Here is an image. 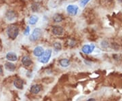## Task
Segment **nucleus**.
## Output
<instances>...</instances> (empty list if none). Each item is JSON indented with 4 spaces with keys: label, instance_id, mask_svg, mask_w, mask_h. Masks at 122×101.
Listing matches in <instances>:
<instances>
[{
    "label": "nucleus",
    "instance_id": "6e6552de",
    "mask_svg": "<svg viewBox=\"0 0 122 101\" xmlns=\"http://www.w3.org/2000/svg\"><path fill=\"white\" fill-rule=\"evenodd\" d=\"M44 49L41 47V46H37L36 47L34 50H33V54L35 55V56L37 57H40L43 55V54L44 53Z\"/></svg>",
    "mask_w": 122,
    "mask_h": 101
},
{
    "label": "nucleus",
    "instance_id": "0eeeda50",
    "mask_svg": "<svg viewBox=\"0 0 122 101\" xmlns=\"http://www.w3.org/2000/svg\"><path fill=\"white\" fill-rule=\"evenodd\" d=\"M16 13L13 10H8L5 13V18L9 21H12L16 18Z\"/></svg>",
    "mask_w": 122,
    "mask_h": 101
},
{
    "label": "nucleus",
    "instance_id": "5701e85b",
    "mask_svg": "<svg viewBox=\"0 0 122 101\" xmlns=\"http://www.w3.org/2000/svg\"><path fill=\"white\" fill-rule=\"evenodd\" d=\"M71 47H73L75 45V41H70L69 44Z\"/></svg>",
    "mask_w": 122,
    "mask_h": 101
},
{
    "label": "nucleus",
    "instance_id": "f03ea898",
    "mask_svg": "<svg viewBox=\"0 0 122 101\" xmlns=\"http://www.w3.org/2000/svg\"><path fill=\"white\" fill-rule=\"evenodd\" d=\"M52 56V50L50 49H48L47 50H46L44 53L43 54V55L41 56H40L39 58V61L41 63H44V64H46L47 63L50 58Z\"/></svg>",
    "mask_w": 122,
    "mask_h": 101
},
{
    "label": "nucleus",
    "instance_id": "dca6fc26",
    "mask_svg": "<svg viewBox=\"0 0 122 101\" xmlns=\"http://www.w3.org/2000/svg\"><path fill=\"white\" fill-rule=\"evenodd\" d=\"M59 63H60V65L62 67H67V66L69 65L70 62L69 59H67V58H63V59H61V61H59Z\"/></svg>",
    "mask_w": 122,
    "mask_h": 101
},
{
    "label": "nucleus",
    "instance_id": "20e7f679",
    "mask_svg": "<svg viewBox=\"0 0 122 101\" xmlns=\"http://www.w3.org/2000/svg\"><path fill=\"white\" fill-rule=\"evenodd\" d=\"M78 9V6L76 5H69L66 8V10L69 14L72 16H75L77 13Z\"/></svg>",
    "mask_w": 122,
    "mask_h": 101
},
{
    "label": "nucleus",
    "instance_id": "ddd939ff",
    "mask_svg": "<svg viewBox=\"0 0 122 101\" xmlns=\"http://www.w3.org/2000/svg\"><path fill=\"white\" fill-rule=\"evenodd\" d=\"M41 90V86L36 84V85H33L31 88H30V92L33 94H37L39 93Z\"/></svg>",
    "mask_w": 122,
    "mask_h": 101
},
{
    "label": "nucleus",
    "instance_id": "39448f33",
    "mask_svg": "<svg viewBox=\"0 0 122 101\" xmlns=\"http://www.w3.org/2000/svg\"><path fill=\"white\" fill-rule=\"evenodd\" d=\"M53 34L55 35H62L64 33L63 28L61 26H54L52 29Z\"/></svg>",
    "mask_w": 122,
    "mask_h": 101
},
{
    "label": "nucleus",
    "instance_id": "4468645a",
    "mask_svg": "<svg viewBox=\"0 0 122 101\" xmlns=\"http://www.w3.org/2000/svg\"><path fill=\"white\" fill-rule=\"evenodd\" d=\"M52 19L55 22H61L64 20V18L60 14H55L53 16Z\"/></svg>",
    "mask_w": 122,
    "mask_h": 101
},
{
    "label": "nucleus",
    "instance_id": "bb28decb",
    "mask_svg": "<svg viewBox=\"0 0 122 101\" xmlns=\"http://www.w3.org/2000/svg\"><path fill=\"white\" fill-rule=\"evenodd\" d=\"M55 1H56V0H55Z\"/></svg>",
    "mask_w": 122,
    "mask_h": 101
},
{
    "label": "nucleus",
    "instance_id": "f257e3e1",
    "mask_svg": "<svg viewBox=\"0 0 122 101\" xmlns=\"http://www.w3.org/2000/svg\"><path fill=\"white\" fill-rule=\"evenodd\" d=\"M7 34L9 38L11 40H15L19 34V29L17 26L11 25L7 29Z\"/></svg>",
    "mask_w": 122,
    "mask_h": 101
},
{
    "label": "nucleus",
    "instance_id": "423d86ee",
    "mask_svg": "<svg viewBox=\"0 0 122 101\" xmlns=\"http://www.w3.org/2000/svg\"><path fill=\"white\" fill-rule=\"evenodd\" d=\"M94 49V45L93 44H92L91 45H85L82 48V52L86 54H90V53L92 52Z\"/></svg>",
    "mask_w": 122,
    "mask_h": 101
},
{
    "label": "nucleus",
    "instance_id": "1a4fd4ad",
    "mask_svg": "<svg viewBox=\"0 0 122 101\" xmlns=\"http://www.w3.org/2000/svg\"><path fill=\"white\" fill-rule=\"evenodd\" d=\"M6 58H7V60H8L9 61L14 62L17 61L18 56L14 52H10L7 53V54H6Z\"/></svg>",
    "mask_w": 122,
    "mask_h": 101
},
{
    "label": "nucleus",
    "instance_id": "a878e982",
    "mask_svg": "<svg viewBox=\"0 0 122 101\" xmlns=\"http://www.w3.org/2000/svg\"><path fill=\"white\" fill-rule=\"evenodd\" d=\"M118 1H120V2H122V0H118Z\"/></svg>",
    "mask_w": 122,
    "mask_h": 101
},
{
    "label": "nucleus",
    "instance_id": "b1692460",
    "mask_svg": "<svg viewBox=\"0 0 122 101\" xmlns=\"http://www.w3.org/2000/svg\"><path fill=\"white\" fill-rule=\"evenodd\" d=\"M2 73H3V69H2L1 66H0V75H1Z\"/></svg>",
    "mask_w": 122,
    "mask_h": 101
},
{
    "label": "nucleus",
    "instance_id": "6ab92c4d",
    "mask_svg": "<svg viewBox=\"0 0 122 101\" xmlns=\"http://www.w3.org/2000/svg\"><path fill=\"white\" fill-rule=\"evenodd\" d=\"M89 1H90V0H81V2H80V4L82 7H83V6H85L87 4Z\"/></svg>",
    "mask_w": 122,
    "mask_h": 101
},
{
    "label": "nucleus",
    "instance_id": "f3484780",
    "mask_svg": "<svg viewBox=\"0 0 122 101\" xmlns=\"http://www.w3.org/2000/svg\"><path fill=\"white\" fill-rule=\"evenodd\" d=\"M53 47L54 48V50L56 51V52H59L62 50V45L59 42H55L54 44H53Z\"/></svg>",
    "mask_w": 122,
    "mask_h": 101
},
{
    "label": "nucleus",
    "instance_id": "412c9836",
    "mask_svg": "<svg viewBox=\"0 0 122 101\" xmlns=\"http://www.w3.org/2000/svg\"><path fill=\"white\" fill-rule=\"evenodd\" d=\"M101 45H102L103 48H107V47H109V44H108V42H107L106 41H102V42L101 43Z\"/></svg>",
    "mask_w": 122,
    "mask_h": 101
},
{
    "label": "nucleus",
    "instance_id": "f8f14e48",
    "mask_svg": "<svg viewBox=\"0 0 122 101\" xmlns=\"http://www.w3.org/2000/svg\"><path fill=\"white\" fill-rule=\"evenodd\" d=\"M5 68L6 70L12 72V71H14L16 69V66L14 65L13 63H12L10 62H8L5 64Z\"/></svg>",
    "mask_w": 122,
    "mask_h": 101
},
{
    "label": "nucleus",
    "instance_id": "2eb2a0df",
    "mask_svg": "<svg viewBox=\"0 0 122 101\" xmlns=\"http://www.w3.org/2000/svg\"><path fill=\"white\" fill-rule=\"evenodd\" d=\"M38 20H39V18L37 17V16L33 15V16H31L29 18V24L31 25H35V24L37 22Z\"/></svg>",
    "mask_w": 122,
    "mask_h": 101
},
{
    "label": "nucleus",
    "instance_id": "7ed1b4c3",
    "mask_svg": "<svg viewBox=\"0 0 122 101\" xmlns=\"http://www.w3.org/2000/svg\"><path fill=\"white\" fill-rule=\"evenodd\" d=\"M41 35H42V30L39 28H36L33 30L32 34L30 36V40L33 41H37L41 37Z\"/></svg>",
    "mask_w": 122,
    "mask_h": 101
},
{
    "label": "nucleus",
    "instance_id": "9d476101",
    "mask_svg": "<svg viewBox=\"0 0 122 101\" xmlns=\"http://www.w3.org/2000/svg\"><path fill=\"white\" fill-rule=\"evenodd\" d=\"M14 86L18 89H20V90H22L23 88V86H24V82L22 79H16L14 80Z\"/></svg>",
    "mask_w": 122,
    "mask_h": 101
},
{
    "label": "nucleus",
    "instance_id": "a211bd4d",
    "mask_svg": "<svg viewBox=\"0 0 122 101\" xmlns=\"http://www.w3.org/2000/svg\"><path fill=\"white\" fill-rule=\"evenodd\" d=\"M39 8H40V5L38 3H33V4L31 5V10L33 12H37L39 10Z\"/></svg>",
    "mask_w": 122,
    "mask_h": 101
},
{
    "label": "nucleus",
    "instance_id": "4be33fe9",
    "mask_svg": "<svg viewBox=\"0 0 122 101\" xmlns=\"http://www.w3.org/2000/svg\"><path fill=\"white\" fill-rule=\"evenodd\" d=\"M112 47H113L115 50H119V45H118L116 43H113V44H112Z\"/></svg>",
    "mask_w": 122,
    "mask_h": 101
},
{
    "label": "nucleus",
    "instance_id": "aec40b11",
    "mask_svg": "<svg viewBox=\"0 0 122 101\" xmlns=\"http://www.w3.org/2000/svg\"><path fill=\"white\" fill-rule=\"evenodd\" d=\"M29 33H30V27L29 26H27L26 27V29L25 31V35H29Z\"/></svg>",
    "mask_w": 122,
    "mask_h": 101
},
{
    "label": "nucleus",
    "instance_id": "9b49d317",
    "mask_svg": "<svg viewBox=\"0 0 122 101\" xmlns=\"http://www.w3.org/2000/svg\"><path fill=\"white\" fill-rule=\"evenodd\" d=\"M22 63L24 66H29L32 64V61L29 56H25L22 58Z\"/></svg>",
    "mask_w": 122,
    "mask_h": 101
},
{
    "label": "nucleus",
    "instance_id": "393cba45",
    "mask_svg": "<svg viewBox=\"0 0 122 101\" xmlns=\"http://www.w3.org/2000/svg\"><path fill=\"white\" fill-rule=\"evenodd\" d=\"M87 101H95V100L94 98H90L89 100H87Z\"/></svg>",
    "mask_w": 122,
    "mask_h": 101
}]
</instances>
